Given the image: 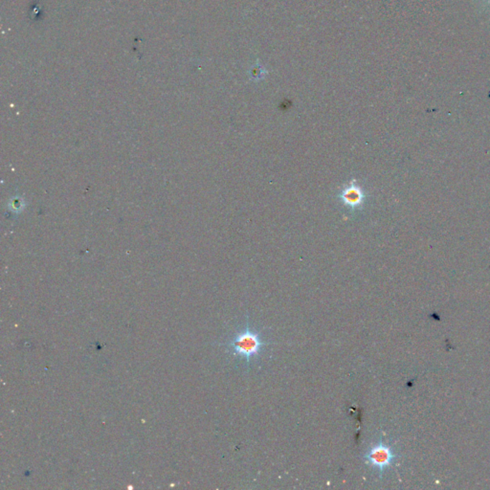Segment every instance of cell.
I'll return each instance as SVG.
<instances>
[{
  "label": "cell",
  "mask_w": 490,
  "mask_h": 490,
  "mask_svg": "<svg viewBox=\"0 0 490 490\" xmlns=\"http://www.w3.org/2000/svg\"><path fill=\"white\" fill-rule=\"evenodd\" d=\"M400 457L394 444L385 443L383 438H380L378 443L369 448L363 458L365 463L378 471L380 478H382L385 471L395 466Z\"/></svg>",
  "instance_id": "7a4b0ae2"
},
{
  "label": "cell",
  "mask_w": 490,
  "mask_h": 490,
  "mask_svg": "<svg viewBox=\"0 0 490 490\" xmlns=\"http://www.w3.org/2000/svg\"><path fill=\"white\" fill-rule=\"evenodd\" d=\"M267 345L269 343L262 337V332L251 328L248 321H246L244 330L237 332L233 339L227 343L226 348L232 355L244 360L247 367H250L252 361L262 355Z\"/></svg>",
  "instance_id": "6da1fadb"
},
{
  "label": "cell",
  "mask_w": 490,
  "mask_h": 490,
  "mask_svg": "<svg viewBox=\"0 0 490 490\" xmlns=\"http://www.w3.org/2000/svg\"><path fill=\"white\" fill-rule=\"evenodd\" d=\"M364 193L362 189L357 185L356 180H353L342 189L340 193V199L343 204L350 209H358L362 206Z\"/></svg>",
  "instance_id": "3957f363"
}]
</instances>
